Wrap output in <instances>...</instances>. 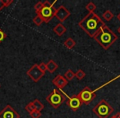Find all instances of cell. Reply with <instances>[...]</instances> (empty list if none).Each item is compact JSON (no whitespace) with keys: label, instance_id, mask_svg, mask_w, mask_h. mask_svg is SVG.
I'll return each instance as SVG.
<instances>
[{"label":"cell","instance_id":"484cf974","mask_svg":"<svg viewBox=\"0 0 120 118\" xmlns=\"http://www.w3.org/2000/svg\"><path fill=\"white\" fill-rule=\"evenodd\" d=\"M3 1H4V4L5 7H8L11 4H12V0H3Z\"/></svg>","mask_w":120,"mask_h":118},{"label":"cell","instance_id":"5b68a950","mask_svg":"<svg viewBox=\"0 0 120 118\" xmlns=\"http://www.w3.org/2000/svg\"><path fill=\"white\" fill-rule=\"evenodd\" d=\"M55 4H56V2H54L53 4H51L49 1H44L43 8L40 10V12L39 13H37L42 17V19L44 20V22H45V23L49 22L50 20H52V18L54 17L55 12L57 10V8L54 7Z\"/></svg>","mask_w":120,"mask_h":118},{"label":"cell","instance_id":"f546056e","mask_svg":"<svg viewBox=\"0 0 120 118\" xmlns=\"http://www.w3.org/2000/svg\"><path fill=\"white\" fill-rule=\"evenodd\" d=\"M118 33L120 34V26H119V27H118Z\"/></svg>","mask_w":120,"mask_h":118},{"label":"cell","instance_id":"5bb4252c","mask_svg":"<svg viewBox=\"0 0 120 118\" xmlns=\"http://www.w3.org/2000/svg\"><path fill=\"white\" fill-rule=\"evenodd\" d=\"M64 44L67 48H68V49H72V48H73L74 47L76 46V42L73 39L68 38L67 39L65 40V42L64 43Z\"/></svg>","mask_w":120,"mask_h":118},{"label":"cell","instance_id":"7a4b0ae2","mask_svg":"<svg viewBox=\"0 0 120 118\" xmlns=\"http://www.w3.org/2000/svg\"><path fill=\"white\" fill-rule=\"evenodd\" d=\"M94 39L104 49H108L118 39V36L111 29L105 25L95 35Z\"/></svg>","mask_w":120,"mask_h":118},{"label":"cell","instance_id":"4fadbf2b","mask_svg":"<svg viewBox=\"0 0 120 118\" xmlns=\"http://www.w3.org/2000/svg\"><path fill=\"white\" fill-rule=\"evenodd\" d=\"M46 65H47V71H48L49 73H53L58 67V64L53 60H49L46 63Z\"/></svg>","mask_w":120,"mask_h":118},{"label":"cell","instance_id":"f1b7e54d","mask_svg":"<svg viewBox=\"0 0 120 118\" xmlns=\"http://www.w3.org/2000/svg\"><path fill=\"white\" fill-rule=\"evenodd\" d=\"M117 18H118V21H120V12H119V13L118 14V16H117Z\"/></svg>","mask_w":120,"mask_h":118},{"label":"cell","instance_id":"2e32d148","mask_svg":"<svg viewBox=\"0 0 120 118\" xmlns=\"http://www.w3.org/2000/svg\"><path fill=\"white\" fill-rule=\"evenodd\" d=\"M64 77L66 78V80H68V81H70V80H73L74 77L75 76V72H73L72 70H68L67 72H65V75H64Z\"/></svg>","mask_w":120,"mask_h":118},{"label":"cell","instance_id":"9a60e30c","mask_svg":"<svg viewBox=\"0 0 120 118\" xmlns=\"http://www.w3.org/2000/svg\"><path fill=\"white\" fill-rule=\"evenodd\" d=\"M102 17H103L104 20L107 21H110L113 19V14L112 13L111 11L107 10V11H105V12L103 13V16H102Z\"/></svg>","mask_w":120,"mask_h":118},{"label":"cell","instance_id":"6da1fadb","mask_svg":"<svg viewBox=\"0 0 120 118\" xmlns=\"http://www.w3.org/2000/svg\"><path fill=\"white\" fill-rule=\"evenodd\" d=\"M78 25L89 36L94 38L105 24L96 13L89 12Z\"/></svg>","mask_w":120,"mask_h":118},{"label":"cell","instance_id":"4316f807","mask_svg":"<svg viewBox=\"0 0 120 118\" xmlns=\"http://www.w3.org/2000/svg\"><path fill=\"white\" fill-rule=\"evenodd\" d=\"M4 7H5V6H4V1H3V0H0V11L3 10Z\"/></svg>","mask_w":120,"mask_h":118},{"label":"cell","instance_id":"603a6c76","mask_svg":"<svg viewBox=\"0 0 120 118\" xmlns=\"http://www.w3.org/2000/svg\"><path fill=\"white\" fill-rule=\"evenodd\" d=\"M30 116L32 118H40V116H41V111H39L35 110V111H32L31 113H30Z\"/></svg>","mask_w":120,"mask_h":118},{"label":"cell","instance_id":"4dcf8cb0","mask_svg":"<svg viewBox=\"0 0 120 118\" xmlns=\"http://www.w3.org/2000/svg\"><path fill=\"white\" fill-rule=\"evenodd\" d=\"M0 87H1V85H0Z\"/></svg>","mask_w":120,"mask_h":118},{"label":"cell","instance_id":"d4e9b609","mask_svg":"<svg viewBox=\"0 0 120 118\" xmlns=\"http://www.w3.org/2000/svg\"><path fill=\"white\" fill-rule=\"evenodd\" d=\"M5 38H6V34L0 29V43H2Z\"/></svg>","mask_w":120,"mask_h":118},{"label":"cell","instance_id":"e0dca14e","mask_svg":"<svg viewBox=\"0 0 120 118\" xmlns=\"http://www.w3.org/2000/svg\"><path fill=\"white\" fill-rule=\"evenodd\" d=\"M33 103L35 105V110L36 111H41L42 110L44 109V105L40 100L38 99H35L33 101Z\"/></svg>","mask_w":120,"mask_h":118},{"label":"cell","instance_id":"ffe728a7","mask_svg":"<svg viewBox=\"0 0 120 118\" xmlns=\"http://www.w3.org/2000/svg\"><path fill=\"white\" fill-rule=\"evenodd\" d=\"M25 110L29 113H31L32 111H35V105H34L33 102H30V103H29L25 107Z\"/></svg>","mask_w":120,"mask_h":118},{"label":"cell","instance_id":"8992f818","mask_svg":"<svg viewBox=\"0 0 120 118\" xmlns=\"http://www.w3.org/2000/svg\"><path fill=\"white\" fill-rule=\"evenodd\" d=\"M79 99L81 100L82 104H89L90 103H91V101L95 98L96 94H95V91L90 89L89 87H85L80 93L77 94Z\"/></svg>","mask_w":120,"mask_h":118},{"label":"cell","instance_id":"7c38bea8","mask_svg":"<svg viewBox=\"0 0 120 118\" xmlns=\"http://www.w3.org/2000/svg\"><path fill=\"white\" fill-rule=\"evenodd\" d=\"M53 31L55 33V35H57L58 36L60 37L66 33L67 28H66L65 25H64L63 23H58V25H56L54 27H53Z\"/></svg>","mask_w":120,"mask_h":118},{"label":"cell","instance_id":"8fae6325","mask_svg":"<svg viewBox=\"0 0 120 118\" xmlns=\"http://www.w3.org/2000/svg\"><path fill=\"white\" fill-rule=\"evenodd\" d=\"M52 82H53V84L57 87V89H64V87L68 85V81L66 80L65 77L61 75H58L57 76H55L54 78L53 79Z\"/></svg>","mask_w":120,"mask_h":118},{"label":"cell","instance_id":"30bf717a","mask_svg":"<svg viewBox=\"0 0 120 118\" xmlns=\"http://www.w3.org/2000/svg\"><path fill=\"white\" fill-rule=\"evenodd\" d=\"M67 105L73 111H77L81 107V106L82 105L81 100L79 99L78 96L77 95H72L71 98H68V100L67 101Z\"/></svg>","mask_w":120,"mask_h":118},{"label":"cell","instance_id":"52a82bcc","mask_svg":"<svg viewBox=\"0 0 120 118\" xmlns=\"http://www.w3.org/2000/svg\"><path fill=\"white\" fill-rule=\"evenodd\" d=\"M27 75L33 80L34 82H38L42 77L44 76L45 73L42 72L40 71V69L39 68L38 64H34L26 72Z\"/></svg>","mask_w":120,"mask_h":118},{"label":"cell","instance_id":"83f0119b","mask_svg":"<svg viewBox=\"0 0 120 118\" xmlns=\"http://www.w3.org/2000/svg\"><path fill=\"white\" fill-rule=\"evenodd\" d=\"M110 118H120V112H118L117 114H115L114 116H111Z\"/></svg>","mask_w":120,"mask_h":118},{"label":"cell","instance_id":"44dd1931","mask_svg":"<svg viewBox=\"0 0 120 118\" xmlns=\"http://www.w3.org/2000/svg\"><path fill=\"white\" fill-rule=\"evenodd\" d=\"M75 76L77 77V79H78V80H82V79L85 78L86 76V73L83 72L82 70H78L77 72H75Z\"/></svg>","mask_w":120,"mask_h":118},{"label":"cell","instance_id":"ac0fdd59","mask_svg":"<svg viewBox=\"0 0 120 118\" xmlns=\"http://www.w3.org/2000/svg\"><path fill=\"white\" fill-rule=\"evenodd\" d=\"M33 22L36 25H38V26H40V25H41L42 24H43L44 20L42 19V17H40V16L39 15V14H36V16H35V17L33 18Z\"/></svg>","mask_w":120,"mask_h":118},{"label":"cell","instance_id":"7402d4cb","mask_svg":"<svg viewBox=\"0 0 120 118\" xmlns=\"http://www.w3.org/2000/svg\"><path fill=\"white\" fill-rule=\"evenodd\" d=\"M43 7H44V2H40H40L36 3V4H35V6H34L36 13H39V12H40V10L43 8Z\"/></svg>","mask_w":120,"mask_h":118},{"label":"cell","instance_id":"d6986e66","mask_svg":"<svg viewBox=\"0 0 120 118\" xmlns=\"http://www.w3.org/2000/svg\"><path fill=\"white\" fill-rule=\"evenodd\" d=\"M86 8L88 11L89 12H95V9H96V5H95L94 3L92 2H89L88 4L86 6Z\"/></svg>","mask_w":120,"mask_h":118},{"label":"cell","instance_id":"277c9868","mask_svg":"<svg viewBox=\"0 0 120 118\" xmlns=\"http://www.w3.org/2000/svg\"><path fill=\"white\" fill-rule=\"evenodd\" d=\"M67 98V95L64 94L62 91L58 89H54L48 96L46 97V100L50 106L53 108L59 107L63 103L65 102Z\"/></svg>","mask_w":120,"mask_h":118},{"label":"cell","instance_id":"ba28073f","mask_svg":"<svg viewBox=\"0 0 120 118\" xmlns=\"http://www.w3.org/2000/svg\"><path fill=\"white\" fill-rule=\"evenodd\" d=\"M0 118H20V115L11 105H7L0 111Z\"/></svg>","mask_w":120,"mask_h":118},{"label":"cell","instance_id":"3957f363","mask_svg":"<svg viewBox=\"0 0 120 118\" xmlns=\"http://www.w3.org/2000/svg\"><path fill=\"white\" fill-rule=\"evenodd\" d=\"M93 112L99 118H109L113 113V108L105 99H102L94 107Z\"/></svg>","mask_w":120,"mask_h":118},{"label":"cell","instance_id":"cb8c5ba5","mask_svg":"<svg viewBox=\"0 0 120 118\" xmlns=\"http://www.w3.org/2000/svg\"><path fill=\"white\" fill-rule=\"evenodd\" d=\"M39 68L40 69V71H41L42 72L45 73V72L47 71V65H46V63H45V62H41V63H40V64H39Z\"/></svg>","mask_w":120,"mask_h":118},{"label":"cell","instance_id":"9c48e42d","mask_svg":"<svg viewBox=\"0 0 120 118\" xmlns=\"http://www.w3.org/2000/svg\"><path fill=\"white\" fill-rule=\"evenodd\" d=\"M70 12L64 6L62 5L57 8L54 17L59 21L60 23H63L64 21H65V20H67V18L70 16Z\"/></svg>","mask_w":120,"mask_h":118}]
</instances>
